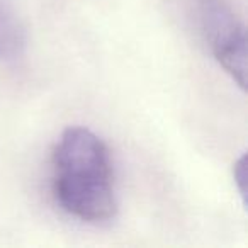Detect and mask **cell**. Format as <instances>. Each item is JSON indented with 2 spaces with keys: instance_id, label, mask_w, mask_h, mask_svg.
Returning a JSON list of instances; mask_svg holds the SVG:
<instances>
[{
  "instance_id": "obj_4",
  "label": "cell",
  "mask_w": 248,
  "mask_h": 248,
  "mask_svg": "<svg viewBox=\"0 0 248 248\" xmlns=\"http://www.w3.org/2000/svg\"><path fill=\"white\" fill-rule=\"evenodd\" d=\"M245 158H247V156L241 155L240 158H238V162L234 163V169H233L234 184H236L238 192H240L243 202H245V173H247V167H245V163L247 162H245Z\"/></svg>"
},
{
  "instance_id": "obj_1",
  "label": "cell",
  "mask_w": 248,
  "mask_h": 248,
  "mask_svg": "<svg viewBox=\"0 0 248 248\" xmlns=\"http://www.w3.org/2000/svg\"><path fill=\"white\" fill-rule=\"evenodd\" d=\"M51 190L68 216L87 224H104L116 217V170L107 143L92 129L70 126L51 155Z\"/></svg>"
},
{
  "instance_id": "obj_2",
  "label": "cell",
  "mask_w": 248,
  "mask_h": 248,
  "mask_svg": "<svg viewBox=\"0 0 248 248\" xmlns=\"http://www.w3.org/2000/svg\"><path fill=\"white\" fill-rule=\"evenodd\" d=\"M194 14L201 36L219 66L245 90L247 83V34L226 0H196Z\"/></svg>"
},
{
  "instance_id": "obj_3",
  "label": "cell",
  "mask_w": 248,
  "mask_h": 248,
  "mask_svg": "<svg viewBox=\"0 0 248 248\" xmlns=\"http://www.w3.org/2000/svg\"><path fill=\"white\" fill-rule=\"evenodd\" d=\"M28 34L14 0H0V62H16L26 51Z\"/></svg>"
}]
</instances>
